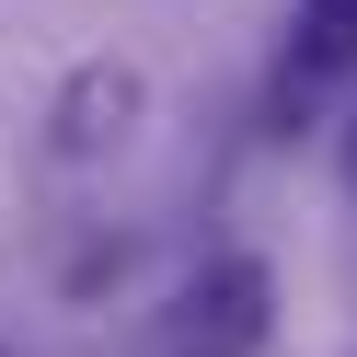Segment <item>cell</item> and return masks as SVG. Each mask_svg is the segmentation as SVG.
<instances>
[{
    "mask_svg": "<svg viewBox=\"0 0 357 357\" xmlns=\"http://www.w3.org/2000/svg\"><path fill=\"white\" fill-rule=\"evenodd\" d=\"M139 116H150V81L127 70V58H81V70L58 81V104H47V150L58 162H104V150L139 139Z\"/></svg>",
    "mask_w": 357,
    "mask_h": 357,
    "instance_id": "cell-2",
    "label": "cell"
},
{
    "mask_svg": "<svg viewBox=\"0 0 357 357\" xmlns=\"http://www.w3.org/2000/svg\"><path fill=\"white\" fill-rule=\"evenodd\" d=\"M265 323H277V277H265L254 254H219V265H196V277L162 300L150 346L162 357H254Z\"/></svg>",
    "mask_w": 357,
    "mask_h": 357,
    "instance_id": "cell-1",
    "label": "cell"
},
{
    "mask_svg": "<svg viewBox=\"0 0 357 357\" xmlns=\"http://www.w3.org/2000/svg\"><path fill=\"white\" fill-rule=\"evenodd\" d=\"M300 70H357V0H300Z\"/></svg>",
    "mask_w": 357,
    "mask_h": 357,
    "instance_id": "cell-3",
    "label": "cell"
},
{
    "mask_svg": "<svg viewBox=\"0 0 357 357\" xmlns=\"http://www.w3.org/2000/svg\"><path fill=\"white\" fill-rule=\"evenodd\" d=\"M346 196H357V127H346Z\"/></svg>",
    "mask_w": 357,
    "mask_h": 357,
    "instance_id": "cell-4",
    "label": "cell"
}]
</instances>
